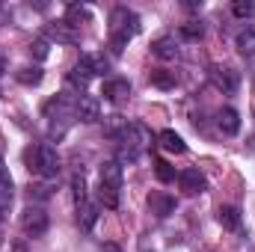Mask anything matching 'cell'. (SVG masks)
<instances>
[{"label": "cell", "mask_w": 255, "mask_h": 252, "mask_svg": "<svg viewBox=\"0 0 255 252\" xmlns=\"http://www.w3.org/2000/svg\"><path fill=\"white\" fill-rule=\"evenodd\" d=\"M202 36H205V24H202V21H187V24H181V39L199 42Z\"/></svg>", "instance_id": "obj_24"}, {"label": "cell", "mask_w": 255, "mask_h": 252, "mask_svg": "<svg viewBox=\"0 0 255 252\" xmlns=\"http://www.w3.org/2000/svg\"><path fill=\"white\" fill-rule=\"evenodd\" d=\"M148 208H151V214L154 217H169V214H175V199L169 196V193H163V190H154L151 196H148Z\"/></svg>", "instance_id": "obj_7"}, {"label": "cell", "mask_w": 255, "mask_h": 252, "mask_svg": "<svg viewBox=\"0 0 255 252\" xmlns=\"http://www.w3.org/2000/svg\"><path fill=\"white\" fill-rule=\"evenodd\" d=\"M101 252H122V247H119V244H104Z\"/></svg>", "instance_id": "obj_32"}, {"label": "cell", "mask_w": 255, "mask_h": 252, "mask_svg": "<svg viewBox=\"0 0 255 252\" xmlns=\"http://www.w3.org/2000/svg\"><path fill=\"white\" fill-rule=\"evenodd\" d=\"M42 77H45V74H42V68H39V65H24V68H18V71H15V80H18L21 86H39V83H42Z\"/></svg>", "instance_id": "obj_16"}, {"label": "cell", "mask_w": 255, "mask_h": 252, "mask_svg": "<svg viewBox=\"0 0 255 252\" xmlns=\"http://www.w3.org/2000/svg\"><path fill=\"white\" fill-rule=\"evenodd\" d=\"M232 12H235V18H250V15H255V3L253 0H235Z\"/></svg>", "instance_id": "obj_27"}, {"label": "cell", "mask_w": 255, "mask_h": 252, "mask_svg": "<svg viewBox=\"0 0 255 252\" xmlns=\"http://www.w3.org/2000/svg\"><path fill=\"white\" fill-rule=\"evenodd\" d=\"M217 223H220L223 229H229V232H238V229H241V211H238L235 205H223V208L217 211Z\"/></svg>", "instance_id": "obj_14"}, {"label": "cell", "mask_w": 255, "mask_h": 252, "mask_svg": "<svg viewBox=\"0 0 255 252\" xmlns=\"http://www.w3.org/2000/svg\"><path fill=\"white\" fill-rule=\"evenodd\" d=\"M21 229H24L27 238H42L48 232V214H45V208H36V205L27 208L21 214Z\"/></svg>", "instance_id": "obj_4"}, {"label": "cell", "mask_w": 255, "mask_h": 252, "mask_svg": "<svg viewBox=\"0 0 255 252\" xmlns=\"http://www.w3.org/2000/svg\"><path fill=\"white\" fill-rule=\"evenodd\" d=\"M80 63L86 65L92 74H107V71H110V63H107V57H104V54H83V57H80Z\"/></svg>", "instance_id": "obj_18"}, {"label": "cell", "mask_w": 255, "mask_h": 252, "mask_svg": "<svg viewBox=\"0 0 255 252\" xmlns=\"http://www.w3.org/2000/svg\"><path fill=\"white\" fill-rule=\"evenodd\" d=\"M151 54H154L157 60H175V57H178V42H175V36H157V39L151 42Z\"/></svg>", "instance_id": "obj_11"}, {"label": "cell", "mask_w": 255, "mask_h": 252, "mask_svg": "<svg viewBox=\"0 0 255 252\" xmlns=\"http://www.w3.org/2000/svg\"><path fill=\"white\" fill-rule=\"evenodd\" d=\"M157 142H160V148L169 151V154H184V151H187V142H184L175 130H160V133H157Z\"/></svg>", "instance_id": "obj_13"}, {"label": "cell", "mask_w": 255, "mask_h": 252, "mask_svg": "<svg viewBox=\"0 0 255 252\" xmlns=\"http://www.w3.org/2000/svg\"><path fill=\"white\" fill-rule=\"evenodd\" d=\"M9 205H12V187H3L0 184V214H6Z\"/></svg>", "instance_id": "obj_29"}, {"label": "cell", "mask_w": 255, "mask_h": 252, "mask_svg": "<svg viewBox=\"0 0 255 252\" xmlns=\"http://www.w3.org/2000/svg\"><path fill=\"white\" fill-rule=\"evenodd\" d=\"M154 175L160 184H169V181H175V166L169 160H154Z\"/></svg>", "instance_id": "obj_23"}, {"label": "cell", "mask_w": 255, "mask_h": 252, "mask_svg": "<svg viewBox=\"0 0 255 252\" xmlns=\"http://www.w3.org/2000/svg\"><path fill=\"white\" fill-rule=\"evenodd\" d=\"M74 116L80 122H98L101 119V101L95 95H80L74 101Z\"/></svg>", "instance_id": "obj_5"}, {"label": "cell", "mask_w": 255, "mask_h": 252, "mask_svg": "<svg viewBox=\"0 0 255 252\" xmlns=\"http://www.w3.org/2000/svg\"><path fill=\"white\" fill-rule=\"evenodd\" d=\"M95 220H98V208L86 199V202H80L77 205V223H80V229L83 232H89L92 226H95Z\"/></svg>", "instance_id": "obj_15"}, {"label": "cell", "mask_w": 255, "mask_h": 252, "mask_svg": "<svg viewBox=\"0 0 255 252\" xmlns=\"http://www.w3.org/2000/svg\"><path fill=\"white\" fill-rule=\"evenodd\" d=\"M0 184L3 187H12V175H9V166L3 160H0Z\"/></svg>", "instance_id": "obj_31"}, {"label": "cell", "mask_w": 255, "mask_h": 252, "mask_svg": "<svg viewBox=\"0 0 255 252\" xmlns=\"http://www.w3.org/2000/svg\"><path fill=\"white\" fill-rule=\"evenodd\" d=\"M65 21H68L71 27H77L80 21H89V9H86V6H77V3H74V6H68V15H65Z\"/></svg>", "instance_id": "obj_26"}, {"label": "cell", "mask_w": 255, "mask_h": 252, "mask_svg": "<svg viewBox=\"0 0 255 252\" xmlns=\"http://www.w3.org/2000/svg\"><path fill=\"white\" fill-rule=\"evenodd\" d=\"M128 42H130V39H125V36H110V51H113V54H122Z\"/></svg>", "instance_id": "obj_30"}, {"label": "cell", "mask_w": 255, "mask_h": 252, "mask_svg": "<svg viewBox=\"0 0 255 252\" xmlns=\"http://www.w3.org/2000/svg\"><path fill=\"white\" fill-rule=\"evenodd\" d=\"M30 54H33L36 60H48V54H51V42H48L45 36L33 39V42H30Z\"/></svg>", "instance_id": "obj_25"}, {"label": "cell", "mask_w": 255, "mask_h": 252, "mask_svg": "<svg viewBox=\"0 0 255 252\" xmlns=\"http://www.w3.org/2000/svg\"><path fill=\"white\" fill-rule=\"evenodd\" d=\"M175 83H178L175 71H166V68L151 71V86H157V89H175Z\"/></svg>", "instance_id": "obj_20"}, {"label": "cell", "mask_w": 255, "mask_h": 252, "mask_svg": "<svg viewBox=\"0 0 255 252\" xmlns=\"http://www.w3.org/2000/svg\"><path fill=\"white\" fill-rule=\"evenodd\" d=\"M98 205H104V208H119V190L107 187V184H98Z\"/></svg>", "instance_id": "obj_22"}, {"label": "cell", "mask_w": 255, "mask_h": 252, "mask_svg": "<svg viewBox=\"0 0 255 252\" xmlns=\"http://www.w3.org/2000/svg\"><path fill=\"white\" fill-rule=\"evenodd\" d=\"M235 45H238V51H241L244 57H255V30H253V27L241 30V33H238V39H235Z\"/></svg>", "instance_id": "obj_19"}, {"label": "cell", "mask_w": 255, "mask_h": 252, "mask_svg": "<svg viewBox=\"0 0 255 252\" xmlns=\"http://www.w3.org/2000/svg\"><path fill=\"white\" fill-rule=\"evenodd\" d=\"M211 83L223 92V95H235L238 92V86H241V77H238V71L235 68H229V65H211Z\"/></svg>", "instance_id": "obj_3"}, {"label": "cell", "mask_w": 255, "mask_h": 252, "mask_svg": "<svg viewBox=\"0 0 255 252\" xmlns=\"http://www.w3.org/2000/svg\"><path fill=\"white\" fill-rule=\"evenodd\" d=\"M101 95L107 101H125L128 95H130V83H128L125 77H110V80H104Z\"/></svg>", "instance_id": "obj_9"}, {"label": "cell", "mask_w": 255, "mask_h": 252, "mask_svg": "<svg viewBox=\"0 0 255 252\" xmlns=\"http://www.w3.org/2000/svg\"><path fill=\"white\" fill-rule=\"evenodd\" d=\"M142 30V21L133 9L128 6H116L110 12V36H125V39H133L136 33Z\"/></svg>", "instance_id": "obj_1"}, {"label": "cell", "mask_w": 255, "mask_h": 252, "mask_svg": "<svg viewBox=\"0 0 255 252\" xmlns=\"http://www.w3.org/2000/svg\"><path fill=\"white\" fill-rule=\"evenodd\" d=\"M217 127H220L226 136H235V133L241 130V113H238L235 107H223V110L217 113Z\"/></svg>", "instance_id": "obj_10"}, {"label": "cell", "mask_w": 255, "mask_h": 252, "mask_svg": "<svg viewBox=\"0 0 255 252\" xmlns=\"http://www.w3.org/2000/svg\"><path fill=\"white\" fill-rule=\"evenodd\" d=\"M30 169H36L42 178H54V175L60 172V154H57V148L39 145V148L33 151V157H30Z\"/></svg>", "instance_id": "obj_2"}, {"label": "cell", "mask_w": 255, "mask_h": 252, "mask_svg": "<svg viewBox=\"0 0 255 252\" xmlns=\"http://www.w3.org/2000/svg\"><path fill=\"white\" fill-rule=\"evenodd\" d=\"M98 175H101V184H107V187H122V163L119 160H104L101 163V169H98Z\"/></svg>", "instance_id": "obj_12"}, {"label": "cell", "mask_w": 255, "mask_h": 252, "mask_svg": "<svg viewBox=\"0 0 255 252\" xmlns=\"http://www.w3.org/2000/svg\"><path fill=\"white\" fill-rule=\"evenodd\" d=\"M71 193H74V205L86 202V181H83V175H74L71 178Z\"/></svg>", "instance_id": "obj_28"}, {"label": "cell", "mask_w": 255, "mask_h": 252, "mask_svg": "<svg viewBox=\"0 0 255 252\" xmlns=\"http://www.w3.org/2000/svg\"><path fill=\"white\" fill-rule=\"evenodd\" d=\"M92 77H95V74H92V71H89L86 65L77 63L74 68H71V71H68V86H74V89H86Z\"/></svg>", "instance_id": "obj_17"}, {"label": "cell", "mask_w": 255, "mask_h": 252, "mask_svg": "<svg viewBox=\"0 0 255 252\" xmlns=\"http://www.w3.org/2000/svg\"><path fill=\"white\" fill-rule=\"evenodd\" d=\"M125 127H128V119H122V116H107V119H104V136L119 139Z\"/></svg>", "instance_id": "obj_21"}, {"label": "cell", "mask_w": 255, "mask_h": 252, "mask_svg": "<svg viewBox=\"0 0 255 252\" xmlns=\"http://www.w3.org/2000/svg\"><path fill=\"white\" fill-rule=\"evenodd\" d=\"M178 184H181V190H184L187 196L205 193V187H208V181H205V175H202L199 169H184V172L178 175Z\"/></svg>", "instance_id": "obj_8"}, {"label": "cell", "mask_w": 255, "mask_h": 252, "mask_svg": "<svg viewBox=\"0 0 255 252\" xmlns=\"http://www.w3.org/2000/svg\"><path fill=\"white\" fill-rule=\"evenodd\" d=\"M45 39H54V42H60V45H77L80 33H77V27H71L68 21H54V24H48Z\"/></svg>", "instance_id": "obj_6"}]
</instances>
